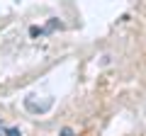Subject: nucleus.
<instances>
[{"instance_id":"f257e3e1","label":"nucleus","mask_w":146,"mask_h":136,"mask_svg":"<svg viewBox=\"0 0 146 136\" xmlns=\"http://www.w3.org/2000/svg\"><path fill=\"white\" fill-rule=\"evenodd\" d=\"M32 97H34V95H29V97L25 100V107H27V110H29V112H46L49 107L54 105V100H51V97H49L46 102H44V105H36V102H34V100H32Z\"/></svg>"},{"instance_id":"f03ea898","label":"nucleus","mask_w":146,"mask_h":136,"mask_svg":"<svg viewBox=\"0 0 146 136\" xmlns=\"http://www.w3.org/2000/svg\"><path fill=\"white\" fill-rule=\"evenodd\" d=\"M7 136H20V129H7Z\"/></svg>"},{"instance_id":"7ed1b4c3","label":"nucleus","mask_w":146,"mask_h":136,"mask_svg":"<svg viewBox=\"0 0 146 136\" xmlns=\"http://www.w3.org/2000/svg\"><path fill=\"white\" fill-rule=\"evenodd\" d=\"M61 136H71V129H61Z\"/></svg>"}]
</instances>
